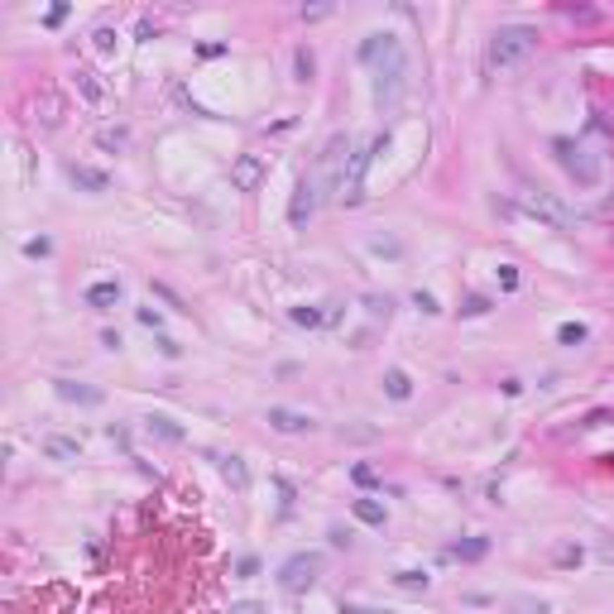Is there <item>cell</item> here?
<instances>
[{
	"mask_svg": "<svg viewBox=\"0 0 614 614\" xmlns=\"http://www.w3.org/2000/svg\"><path fill=\"white\" fill-rule=\"evenodd\" d=\"M518 207L528 216H537V221H547V226H557V231H576V212L561 202L557 192H547V187H523Z\"/></svg>",
	"mask_w": 614,
	"mask_h": 614,
	"instance_id": "obj_1",
	"label": "cell"
},
{
	"mask_svg": "<svg viewBox=\"0 0 614 614\" xmlns=\"http://www.w3.org/2000/svg\"><path fill=\"white\" fill-rule=\"evenodd\" d=\"M552 154H557V163L576 178V187H600L605 168H600V159L590 154L586 144H576V139H552Z\"/></svg>",
	"mask_w": 614,
	"mask_h": 614,
	"instance_id": "obj_2",
	"label": "cell"
},
{
	"mask_svg": "<svg viewBox=\"0 0 614 614\" xmlns=\"http://www.w3.org/2000/svg\"><path fill=\"white\" fill-rule=\"evenodd\" d=\"M533 49H537V34H533V29L509 25V29H499V34L490 39V63H494V68H513V63H523Z\"/></svg>",
	"mask_w": 614,
	"mask_h": 614,
	"instance_id": "obj_3",
	"label": "cell"
},
{
	"mask_svg": "<svg viewBox=\"0 0 614 614\" xmlns=\"http://www.w3.org/2000/svg\"><path fill=\"white\" fill-rule=\"evenodd\" d=\"M403 87H408V63H403V49L394 58H384L379 63V72H374V106L384 110H399V96H403Z\"/></svg>",
	"mask_w": 614,
	"mask_h": 614,
	"instance_id": "obj_4",
	"label": "cell"
},
{
	"mask_svg": "<svg viewBox=\"0 0 614 614\" xmlns=\"http://www.w3.org/2000/svg\"><path fill=\"white\" fill-rule=\"evenodd\" d=\"M321 552H293V557L279 566V586L288 590V595H302V590H312L321 581Z\"/></svg>",
	"mask_w": 614,
	"mask_h": 614,
	"instance_id": "obj_5",
	"label": "cell"
},
{
	"mask_svg": "<svg viewBox=\"0 0 614 614\" xmlns=\"http://www.w3.org/2000/svg\"><path fill=\"white\" fill-rule=\"evenodd\" d=\"M264 423H269L274 432H288V437H298V432H312V428H317V418H312V413H298V408H279V403H274V408L264 413Z\"/></svg>",
	"mask_w": 614,
	"mask_h": 614,
	"instance_id": "obj_6",
	"label": "cell"
},
{
	"mask_svg": "<svg viewBox=\"0 0 614 614\" xmlns=\"http://www.w3.org/2000/svg\"><path fill=\"white\" fill-rule=\"evenodd\" d=\"M312 212H317V183L312 178H302V183L293 187V207H288V221H293L298 231L312 221Z\"/></svg>",
	"mask_w": 614,
	"mask_h": 614,
	"instance_id": "obj_7",
	"label": "cell"
},
{
	"mask_svg": "<svg viewBox=\"0 0 614 614\" xmlns=\"http://www.w3.org/2000/svg\"><path fill=\"white\" fill-rule=\"evenodd\" d=\"M231 183L241 187V192H255V187L264 183V159L260 154H241V159L231 163Z\"/></svg>",
	"mask_w": 614,
	"mask_h": 614,
	"instance_id": "obj_8",
	"label": "cell"
},
{
	"mask_svg": "<svg viewBox=\"0 0 614 614\" xmlns=\"http://www.w3.org/2000/svg\"><path fill=\"white\" fill-rule=\"evenodd\" d=\"M53 389H58V399L82 403V408H96V403L106 399L101 389H91V384H77V379H53Z\"/></svg>",
	"mask_w": 614,
	"mask_h": 614,
	"instance_id": "obj_9",
	"label": "cell"
},
{
	"mask_svg": "<svg viewBox=\"0 0 614 614\" xmlns=\"http://www.w3.org/2000/svg\"><path fill=\"white\" fill-rule=\"evenodd\" d=\"M39 447H44L49 461H63V466H68V461H82V442H77V437H58V432H49Z\"/></svg>",
	"mask_w": 614,
	"mask_h": 614,
	"instance_id": "obj_10",
	"label": "cell"
},
{
	"mask_svg": "<svg viewBox=\"0 0 614 614\" xmlns=\"http://www.w3.org/2000/svg\"><path fill=\"white\" fill-rule=\"evenodd\" d=\"M68 178L82 187V192H106L110 178L101 173V168H91V163H68Z\"/></svg>",
	"mask_w": 614,
	"mask_h": 614,
	"instance_id": "obj_11",
	"label": "cell"
},
{
	"mask_svg": "<svg viewBox=\"0 0 614 614\" xmlns=\"http://www.w3.org/2000/svg\"><path fill=\"white\" fill-rule=\"evenodd\" d=\"M87 302H91L96 312L115 307V302H120V283H115V279H101V283H91V288H87Z\"/></svg>",
	"mask_w": 614,
	"mask_h": 614,
	"instance_id": "obj_12",
	"label": "cell"
},
{
	"mask_svg": "<svg viewBox=\"0 0 614 614\" xmlns=\"http://www.w3.org/2000/svg\"><path fill=\"white\" fill-rule=\"evenodd\" d=\"M221 475H226V485H231V490H250V471H245V461L241 456H221Z\"/></svg>",
	"mask_w": 614,
	"mask_h": 614,
	"instance_id": "obj_13",
	"label": "cell"
},
{
	"mask_svg": "<svg viewBox=\"0 0 614 614\" xmlns=\"http://www.w3.org/2000/svg\"><path fill=\"white\" fill-rule=\"evenodd\" d=\"M144 428L154 432V437H163V442H183V428H178L168 413H149V418H144Z\"/></svg>",
	"mask_w": 614,
	"mask_h": 614,
	"instance_id": "obj_14",
	"label": "cell"
},
{
	"mask_svg": "<svg viewBox=\"0 0 614 614\" xmlns=\"http://www.w3.org/2000/svg\"><path fill=\"white\" fill-rule=\"evenodd\" d=\"M384 394H389L394 403H403L408 394H413V379H408L399 365H394V370H384Z\"/></svg>",
	"mask_w": 614,
	"mask_h": 614,
	"instance_id": "obj_15",
	"label": "cell"
},
{
	"mask_svg": "<svg viewBox=\"0 0 614 614\" xmlns=\"http://www.w3.org/2000/svg\"><path fill=\"white\" fill-rule=\"evenodd\" d=\"M350 513L360 523H370V528H384V504L379 499H350Z\"/></svg>",
	"mask_w": 614,
	"mask_h": 614,
	"instance_id": "obj_16",
	"label": "cell"
},
{
	"mask_svg": "<svg viewBox=\"0 0 614 614\" xmlns=\"http://www.w3.org/2000/svg\"><path fill=\"white\" fill-rule=\"evenodd\" d=\"M77 91L91 101V106H101L106 101V91H101V82H96V72H87V68H77Z\"/></svg>",
	"mask_w": 614,
	"mask_h": 614,
	"instance_id": "obj_17",
	"label": "cell"
},
{
	"mask_svg": "<svg viewBox=\"0 0 614 614\" xmlns=\"http://www.w3.org/2000/svg\"><path fill=\"white\" fill-rule=\"evenodd\" d=\"M557 341H561V346H586V341H590L586 321H561V326H557Z\"/></svg>",
	"mask_w": 614,
	"mask_h": 614,
	"instance_id": "obj_18",
	"label": "cell"
},
{
	"mask_svg": "<svg viewBox=\"0 0 614 614\" xmlns=\"http://www.w3.org/2000/svg\"><path fill=\"white\" fill-rule=\"evenodd\" d=\"M490 552V537H466V542H456V557L461 561H480Z\"/></svg>",
	"mask_w": 614,
	"mask_h": 614,
	"instance_id": "obj_19",
	"label": "cell"
},
{
	"mask_svg": "<svg viewBox=\"0 0 614 614\" xmlns=\"http://www.w3.org/2000/svg\"><path fill=\"white\" fill-rule=\"evenodd\" d=\"M394 586H399V590H428L432 576H428V571H394Z\"/></svg>",
	"mask_w": 614,
	"mask_h": 614,
	"instance_id": "obj_20",
	"label": "cell"
},
{
	"mask_svg": "<svg viewBox=\"0 0 614 614\" xmlns=\"http://www.w3.org/2000/svg\"><path fill=\"white\" fill-rule=\"evenodd\" d=\"M293 68H298V82H312V72H317V58H312V49H298V53H293Z\"/></svg>",
	"mask_w": 614,
	"mask_h": 614,
	"instance_id": "obj_21",
	"label": "cell"
},
{
	"mask_svg": "<svg viewBox=\"0 0 614 614\" xmlns=\"http://www.w3.org/2000/svg\"><path fill=\"white\" fill-rule=\"evenodd\" d=\"M509 614H547V600H533V595H518V600H509Z\"/></svg>",
	"mask_w": 614,
	"mask_h": 614,
	"instance_id": "obj_22",
	"label": "cell"
},
{
	"mask_svg": "<svg viewBox=\"0 0 614 614\" xmlns=\"http://www.w3.org/2000/svg\"><path fill=\"white\" fill-rule=\"evenodd\" d=\"M288 317H293L298 326H321L326 312H321V307H288Z\"/></svg>",
	"mask_w": 614,
	"mask_h": 614,
	"instance_id": "obj_23",
	"label": "cell"
},
{
	"mask_svg": "<svg viewBox=\"0 0 614 614\" xmlns=\"http://www.w3.org/2000/svg\"><path fill=\"white\" fill-rule=\"evenodd\" d=\"M336 437H341V442H374V437H379V428H360V423H346V428L336 432Z\"/></svg>",
	"mask_w": 614,
	"mask_h": 614,
	"instance_id": "obj_24",
	"label": "cell"
},
{
	"mask_svg": "<svg viewBox=\"0 0 614 614\" xmlns=\"http://www.w3.org/2000/svg\"><path fill=\"white\" fill-rule=\"evenodd\" d=\"M485 312H490V302H485L480 293H471L466 302H461V317H485Z\"/></svg>",
	"mask_w": 614,
	"mask_h": 614,
	"instance_id": "obj_25",
	"label": "cell"
},
{
	"mask_svg": "<svg viewBox=\"0 0 614 614\" xmlns=\"http://www.w3.org/2000/svg\"><path fill=\"white\" fill-rule=\"evenodd\" d=\"M365 312H370V317H389L394 302H389V298H365Z\"/></svg>",
	"mask_w": 614,
	"mask_h": 614,
	"instance_id": "obj_26",
	"label": "cell"
},
{
	"mask_svg": "<svg viewBox=\"0 0 614 614\" xmlns=\"http://www.w3.org/2000/svg\"><path fill=\"white\" fill-rule=\"evenodd\" d=\"M25 255H29V260H44V255H53V241H44V236H39V241L25 245Z\"/></svg>",
	"mask_w": 614,
	"mask_h": 614,
	"instance_id": "obj_27",
	"label": "cell"
},
{
	"mask_svg": "<svg viewBox=\"0 0 614 614\" xmlns=\"http://www.w3.org/2000/svg\"><path fill=\"white\" fill-rule=\"evenodd\" d=\"M91 39H96V49H101V53H110V49H115V29H110V25H101Z\"/></svg>",
	"mask_w": 614,
	"mask_h": 614,
	"instance_id": "obj_28",
	"label": "cell"
},
{
	"mask_svg": "<svg viewBox=\"0 0 614 614\" xmlns=\"http://www.w3.org/2000/svg\"><path fill=\"white\" fill-rule=\"evenodd\" d=\"M499 288H504V293L518 288V269H513V264H499Z\"/></svg>",
	"mask_w": 614,
	"mask_h": 614,
	"instance_id": "obj_29",
	"label": "cell"
},
{
	"mask_svg": "<svg viewBox=\"0 0 614 614\" xmlns=\"http://www.w3.org/2000/svg\"><path fill=\"white\" fill-rule=\"evenodd\" d=\"M413 302H418V312H428V317H437V312H442V307H437V298H432V293H423V288L413 293Z\"/></svg>",
	"mask_w": 614,
	"mask_h": 614,
	"instance_id": "obj_30",
	"label": "cell"
},
{
	"mask_svg": "<svg viewBox=\"0 0 614 614\" xmlns=\"http://www.w3.org/2000/svg\"><path fill=\"white\" fill-rule=\"evenodd\" d=\"M139 326H149V331H159V326H163V312H154V307H139Z\"/></svg>",
	"mask_w": 614,
	"mask_h": 614,
	"instance_id": "obj_31",
	"label": "cell"
},
{
	"mask_svg": "<svg viewBox=\"0 0 614 614\" xmlns=\"http://www.w3.org/2000/svg\"><path fill=\"white\" fill-rule=\"evenodd\" d=\"M255 571H260V561H255V557H241V566H236V576H241V581H250Z\"/></svg>",
	"mask_w": 614,
	"mask_h": 614,
	"instance_id": "obj_32",
	"label": "cell"
},
{
	"mask_svg": "<svg viewBox=\"0 0 614 614\" xmlns=\"http://www.w3.org/2000/svg\"><path fill=\"white\" fill-rule=\"evenodd\" d=\"M101 144H106V149H120V144H125V130H101Z\"/></svg>",
	"mask_w": 614,
	"mask_h": 614,
	"instance_id": "obj_33",
	"label": "cell"
},
{
	"mask_svg": "<svg viewBox=\"0 0 614 614\" xmlns=\"http://www.w3.org/2000/svg\"><path fill=\"white\" fill-rule=\"evenodd\" d=\"M231 614H264L260 600H241V605H231Z\"/></svg>",
	"mask_w": 614,
	"mask_h": 614,
	"instance_id": "obj_34",
	"label": "cell"
},
{
	"mask_svg": "<svg viewBox=\"0 0 614 614\" xmlns=\"http://www.w3.org/2000/svg\"><path fill=\"white\" fill-rule=\"evenodd\" d=\"M350 475H355V485H374V471H370V466H350Z\"/></svg>",
	"mask_w": 614,
	"mask_h": 614,
	"instance_id": "obj_35",
	"label": "cell"
},
{
	"mask_svg": "<svg viewBox=\"0 0 614 614\" xmlns=\"http://www.w3.org/2000/svg\"><path fill=\"white\" fill-rule=\"evenodd\" d=\"M159 350L168 355V360H178V355H183V346H178V341H168V336H159Z\"/></svg>",
	"mask_w": 614,
	"mask_h": 614,
	"instance_id": "obj_36",
	"label": "cell"
},
{
	"mask_svg": "<svg viewBox=\"0 0 614 614\" xmlns=\"http://www.w3.org/2000/svg\"><path fill=\"white\" fill-rule=\"evenodd\" d=\"M600 423H610V413H605V408H595V413H590V418L581 423V428H600Z\"/></svg>",
	"mask_w": 614,
	"mask_h": 614,
	"instance_id": "obj_37",
	"label": "cell"
},
{
	"mask_svg": "<svg viewBox=\"0 0 614 614\" xmlns=\"http://www.w3.org/2000/svg\"><path fill=\"white\" fill-rule=\"evenodd\" d=\"M101 346H106V350H120V331H101Z\"/></svg>",
	"mask_w": 614,
	"mask_h": 614,
	"instance_id": "obj_38",
	"label": "cell"
},
{
	"mask_svg": "<svg viewBox=\"0 0 614 614\" xmlns=\"http://www.w3.org/2000/svg\"><path fill=\"white\" fill-rule=\"evenodd\" d=\"M331 547H350V533H346V528H331Z\"/></svg>",
	"mask_w": 614,
	"mask_h": 614,
	"instance_id": "obj_39",
	"label": "cell"
},
{
	"mask_svg": "<svg viewBox=\"0 0 614 614\" xmlns=\"http://www.w3.org/2000/svg\"><path fill=\"white\" fill-rule=\"evenodd\" d=\"M341 614H370V610H360V605H346V610H341Z\"/></svg>",
	"mask_w": 614,
	"mask_h": 614,
	"instance_id": "obj_40",
	"label": "cell"
}]
</instances>
